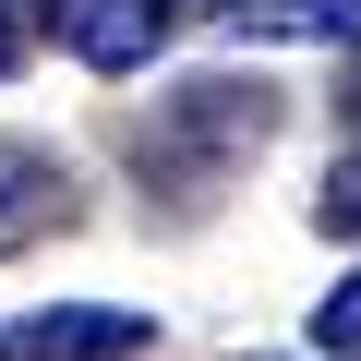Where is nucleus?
<instances>
[{"label": "nucleus", "instance_id": "nucleus-2", "mask_svg": "<svg viewBox=\"0 0 361 361\" xmlns=\"http://www.w3.org/2000/svg\"><path fill=\"white\" fill-rule=\"evenodd\" d=\"M133 349H157V325L121 301H49L0 325V361H133Z\"/></svg>", "mask_w": 361, "mask_h": 361}, {"label": "nucleus", "instance_id": "nucleus-1", "mask_svg": "<svg viewBox=\"0 0 361 361\" xmlns=\"http://www.w3.org/2000/svg\"><path fill=\"white\" fill-rule=\"evenodd\" d=\"M277 121H289V97H277L265 73H193V85H169V97L133 121V180L157 193L169 229H193L229 180L277 145Z\"/></svg>", "mask_w": 361, "mask_h": 361}, {"label": "nucleus", "instance_id": "nucleus-7", "mask_svg": "<svg viewBox=\"0 0 361 361\" xmlns=\"http://www.w3.org/2000/svg\"><path fill=\"white\" fill-rule=\"evenodd\" d=\"M313 349H325V361H361V277H337V289L313 301Z\"/></svg>", "mask_w": 361, "mask_h": 361}, {"label": "nucleus", "instance_id": "nucleus-3", "mask_svg": "<svg viewBox=\"0 0 361 361\" xmlns=\"http://www.w3.org/2000/svg\"><path fill=\"white\" fill-rule=\"evenodd\" d=\"M61 217H73V169H61L49 145H0V253L49 241Z\"/></svg>", "mask_w": 361, "mask_h": 361}, {"label": "nucleus", "instance_id": "nucleus-4", "mask_svg": "<svg viewBox=\"0 0 361 361\" xmlns=\"http://www.w3.org/2000/svg\"><path fill=\"white\" fill-rule=\"evenodd\" d=\"M217 25L229 37H265V49H349L361 61V0H229Z\"/></svg>", "mask_w": 361, "mask_h": 361}, {"label": "nucleus", "instance_id": "nucleus-5", "mask_svg": "<svg viewBox=\"0 0 361 361\" xmlns=\"http://www.w3.org/2000/svg\"><path fill=\"white\" fill-rule=\"evenodd\" d=\"M49 37H61V0H0V85H13Z\"/></svg>", "mask_w": 361, "mask_h": 361}, {"label": "nucleus", "instance_id": "nucleus-6", "mask_svg": "<svg viewBox=\"0 0 361 361\" xmlns=\"http://www.w3.org/2000/svg\"><path fill=\"white\" fill-rule=\"evenodd\" d=\"M313 229H325V241H361V145L325 169V193H313Z\"/></svg>", "mask_w": 361, "mask_h": 361}]
</instances>
